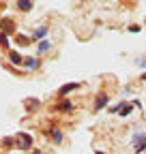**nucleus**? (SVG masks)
<instances>
[{
  "mask_svg": "<svg viewBox=\"0 0 146 154\" xmlns=\"http://www.w3.org/2000/svg\"><path fill=\"white\" fill-rule=\"evenodd\" d=\"M107 101H110L107 94H99V96H97V103H95V111H101V109L107 105Z\"/></svg>",
  "mask_w": 146,
  "mask_h": 154,
  "instance_id": "6",
  "label": "nucleus"
},
{
  "mask_svg": "<svg viewBox=\"0 0 146 154\" xmlns=\"http://www.w3.org/2000/svg\"><path fill=\"white\" fill-rule=\"evenodd\" d=\"M15 143H17L20 150H30L32 148V137L28 133H17L15 135Z\"/></svg>",
  "mask_w": 146,
  "mask_h": 154,
  "instance_id": "1",
  "label": "nucleus"
},
{
  "mask_svg": "<svg viewBox=\"0 0 146 154\" xmlns=\"http://www.w3.org/2000/svg\"><path fill=\"white\" fill-rule=\"evenodd\" d=\"M0 26H2V32L5 34H13L15 32V22H13L11 17H5L2 22H0Z\"/></svg>",
  "mask_w": 146,
  "mask_h": 154,
  "instance_id": "3",
  "label": "nucleus"
},
{
  "mask_svg": "<svg viewBox=\"0 0 146 154\" xmlns=\"http://www.w3.org/2000/svg\"><path fill=\"white\" fill-rule=\"evenodd\" d=\"M24 66L26 69H36L39 66V60L36 58H24Z\"/></svg>",
  "mask_w": 146,
  "mask_h": 154,
  "instance_id": "11",
  "label": "nucleus"
},
{
  "mask_svg": "<svg viewBox=\"0 0 146 154\" xmlns=\"http://www.w3.org/2000/svg\"><path fill=\"white\" fill-rule=\"evenodd\" d=\"M32 154H41V152H32Z\"/></svg>",
  "mask_w": 146,
  "mask_h": 154,
  "instance_id": "19",
  "label": "nucleus"
},
{
  "mask_svg": "<svg viewBox=\"0 0 146 154\" xmlns=\"http://www.w3.org/2000/svg\"><path fill=\"white\" fill-rule=\"evenodd\" d=\"M73 109V103L71 101H62V103H58V111H71Z\"/></svg>",
  "mask_w": 146,
  "mask_h": 154,
  "instance_id": "13",
  "label": "nucleus"
},
{
  "mask_svg": "<svg viewBox=\"0 0 146 154\" xmlns=\"http://www.w3.org/2000/svg\"><path fill=\"white\" fill-rule=\"evenodd\" d=\"M0 45H2V47H9V34L0 32Z\"/></svg>",
  "mask_w": 146,
  "mask_h": 154,
  "instance_id": "14",
  "label": "nucleus"
},
{
  "mask_svg": "<svg viewBox=\"0 0 146 154\" xmlns=\"http://www.w3.org/2000/svg\"><path fill=\"white\" fill-rule=\"evenodd\" d=\"M133 150H135L138 154L146 150V135H144V133H138L135 137H133Z\"/></svg>",
  "mask_w": 146,
  "mask_h": 154,
  "instance_id": "2",
  "label": "nucleus"
},
{
  "mask_svg": "<svg viewBox=\"0 0 146 154\" xmlns=\"http://www.w3.org/2000/svg\"><path fill=\"white\" fill-rule=\"evenodd\" d=\"M78 88H80V84H65V86L58 90V94L65 96V94H69V92H73V90H78Z\"/></svg>",
  "mask_w": 146,
  "mask_h": 154,
  "instance_id": "7",
  "label": "nucleus"
},
{
  "mask_svg": "<svg viewBox=\"0 0 146 154\" xmlns=\"http://www.w3.org/2000/svg\"><path fill=\"white\" fill-rule=\"evenodd\" d=\"M138 64H140V66H146V60H144V62H142V60H140V62H138Z\"/></svg>",
  "mask_w": 146,
  "mask_h": 154,
  "instance_id": "18",
  "label": "nucleus"
},
{
  "mask_svg": "<svg viewBox=\"0 0 146 154\" xmlns=\"http://www.w3.org/2000/svg\"><path fill=\"white\" fill-rule=\"evenodd\" d=\"M2 146H5V148H13V139H11V137H9V139H5V141H2Z\"/></svg>",
  "mask_w": 146,
  "mask_h": 154,
  "instance_id": "17",
  "label": "nucleus"
},
{
  "mask_svg": "<svg viewBox=\"0 0 146 154\" xmlns=\"http://www.w3.org/2000/svg\"><path fill=\"white\" fill-rule=\"evenodd\" d=\"M17 43H20V45H30L32 43V36H24V34H17Z\"/></svg>",
  "mask_w": 146,
  "mask_h": 154,
  "instance_id": "12",
  "label": "nucleus"
},
{
  "mask_svg": "<svg viewBox=\"0 0 146 154\" xmlns=\"http://www.w3.org/2000/svg\"><path fill=\"white\" fill-rule=\"evenodd\" d=\"M49 49H52V43L47 41V38H43V41L36 45V51H39V54H45V51H49Z\"/></svg>",
  "mask_w": 146,
  "mask_h": 154,
  "instance_id": "9",
  "label": "nucleus"
},
{
  "mask_svg": "<svg viewBox=\"0 0 146 154\" xmlns=\"http://www.w3.org/2000/svg\"><path fill=\"white\" fill-rule=\"evenodd\" d=\"M47 135L52 137V141H54V143H60V141H62V133H60V131H58L56 126L47 128Z\"/></svg>",
  "mask_w": 146,
  "mask_h": 154,
  "instance_id": "4",
  "label": "nucleus"
},
{
  "mask_svg": "<svg viewBox=\"0 0 146 154\" xmlns=\"http://www.w3.org/2000/svg\"><path fill=\"white\" fill-rule=\"evenodd\" d=\"M9 62L13 66H20V64H24V58L17 54V51H9Z\"/></svg>",
  "mask_w": 146,
  "mask_h": 154,
  "instance_id": "5",
  "label": "nucleus"
},
{
  "mask_svg": "<svg viewBox=\"0 0 146 154\" xmlns=\"http://www.w3.org/2000/svg\"><path fill=\"white\" fill-rule=\"evenodd\" d=\"M45 34H47V28H45V26L34 28V32H32V41H39V38H43Z\"/></svg>",
  "mask_w": 146,
  "mask_h": 154,
  "instance_id": "8",
  "label": "nucleus"
},
{
  "mask_svg": "<svg viewBox=\"0 0 146 154\" xmlns=\"http://www.w3.org/2000/svg\"><path fill=\"white\" fill-rule=\"evenodd\" d=\"M36 105H39V101H36V99H28V101H26V107H28L30 111H32V109H34Z\"/></svg>",
  "mask_w": 146,
  "mask_h": 154,
  "instance_id": "15",
  "label": "nucleus"
},
{
  "mask_svg": "<svg viewBox=\"0 0 146 154\" xmlns=\"http://www.w3.org/2000/svg\"><path fill=\"white\" fill-rule=\"evenodd\" d=\"M17 9H20V11H30L32 9V0H17Z\"/></svg>",
  "mask_w": 146,
  "mask_h": 154,
  "instance_id": "10",
  "label": "nucleus"
},
{
  "mask_svg": "<svg viewBox=\"0 0 146 154\" xmlns=\"http://www.w3.org/2000/svg\"><path fill=\"white\" fill-rule=\"evenodd\" d=\"M118 113H120V116H127V113H131V105H122Z\"/></svg>",
  "mask_w": 146,
  "mask_h": 154,
  "instance_id": "16",
  "label": "nucleus"
}]
</instances>
